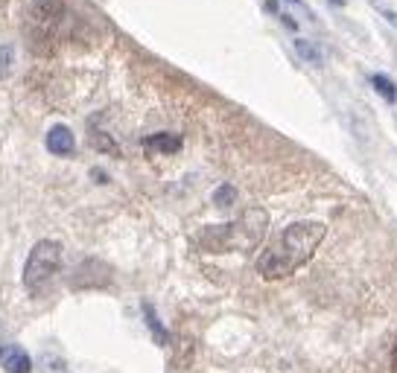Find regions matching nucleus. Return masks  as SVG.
Here are the masks:
<instances>
[{
	"label": "nucleus",
	"mask_w": 397,
	"mask_h": 373,
	"mask_svg": "<svg viewBox=\"0 0 397 373\" xmlns=\"http://www.w3.org/2000/svg\"><path fill=\"white\" fill-rule=\"evenodd\" d=\"M58 268H62V245L56 239H41L29 248L26 263H24V289L29 295H41L50 289Z\"/></svg>",
	"instance_id": "20e7f679"
},
{
	"label": "nucleus",
	"mask_w": 397,
	"mask_h": 373,
	"mask_svg": "<svg viewBox=\"0 0 397 373\" xmlns=\"http://www.w3.org/2000/svg\"><path fill=\"white\" fill-rule=\"evenodd\" d=\"M6 4H9V0H0V12H4V9H6Z\"/></svg>",
	"instance_id": "4468645a"
},
{
	"label": "nucleus",
	"mask_w": 397,
	"mask_h": 373,
	"mask_svg": "<svg viewBox=\"0 0 397 373\" xmlns=\"http://www.w3.org/2000/svg\"><path fill=\"white\" fill-rule=\"evenodd\" d=\"M391 373H397V345H394V353H391Z\"/></svg>",
	"instance_id": "ddd939ff"
},
{
	"label": "nucleus",
	"mask_w": 397,
	"mask_h": 373,
	"mask_svg": "<svg viewBox=\"0 0 397 373\" xmlns=\"http://www.w3.org/2000/svg\"><path fill=\"white\" fill-rule=\"evenodd\" d=\"M213 201H217L220 207H231L237 201V190H234L231 184H222L220 190H217V196H213Z\"/></svg>",
	"instance_id": "9d476101"
},
{
	"label": "nucleus",
	"mask_w": 397,
	"mask_h": 373,
	"mask_svg": "<svg viewBox=\"0 0 397 373\" xmlns=\"http://www.w3.org/2000/svg\"><path fill=\"white\" fill-rule=\"evenodd\" d=\"M269 228V216L260 207H252L246 213H239L234 222L225 225H210L205 231H199L196 242L205 248V251L213 254H249L263 242Z\"/></svg>",
	"instance_id": "f03ea898"
},
{
	"label": "nucleus",
	"mask_w": 397,
	"mask_h": 373,
	"mask_svg": "<svg viewBox=\"0 0 397 373\" xmlns=\"http://www.w3.org/2000/svg\"><path fill=\"white\" fill-rule=\"evenodd\" d=\"M324 233H327V228L321 222H313V219L287 225L257 257V274L266 280H284V277L295 274L316 254V248L321 245Z\"/></svg>",
	"instance_id": "f257e3e1"
},
{
	"label": "nucleus",
	"mask_w": 397,
	"mask_h": 373,
	"mask_svg": "<svg viewBox=\"0 0 397 373\" xmlns=\"http://www.w3.org/2000/svg\"><path fill=\"white\" fill-rule=\"evenodd\" d=\"M0 335H4V324H0Z\"/></svg>",
	"instance_id": "2eb2a0df"
},
{
	"label": "nucleus",
	"mask_w": 397,
	"mask_h": 373,
	"mask_svg": "<svg viewBox=\"0 0 397 373\" xmlns=\"http://www.w3.org/2000/svg\"><path fill=\"white\" fill-rule=\"evenodd\" d=\"M143 315H146V321H149V327H152V335H155L158 345H167V332H164V324L155 318V309L146 303V306H143Z\"/></svg>",
	"instance_id": "6e6552de"
},
{
	"label": "nucleus",
	"mask_w": 397,
	"mask_h": 373,
	"mask_svg": "<svg viewBox=\"0 0 397 373\" xmlns=\"http://www.w3.org/2000/svg\"><path fill=\"white\" fill-rule=\"evenodd\" d=\"M12 68V47H0V79H4Z\"/></svg>",
	"instance_id": "9b49d317"
},
{
	"label": "nucleus",
	"mask_w": 397,
	"mask_h": 373,
	"mask_svg": "<svg viewBox=\"0 0 397 373\" xmlns=\"http://www.w3.org/2000/svg\"><path fill=\"white\" fill-rule=\"evenodd\" d=\"M178 146H181V137L178 135H152V137L143 140V149L149 154H155V152L170 154V152H178Z\"/></svg>",
	"instance_id": "0eeeda50"
},
{
	"label": "nucleus",
	"mask_w": 397,
	"mask_h": 373,
	"mask_svg": "<svg viewBox=\"0 0 397 373\" xmlns=\"http://www.w3.org/2000/svg\"><path fill=\"white\" fill-rule=\"evenodd\" d=\"M371 85H374V90H377V93H383V97H386L388 103H394V100H397V88H394V82H391V79H386V76H371Z\"/></svg>",
	"instance_id": "1a4fd4ad"
},
{
	"label": "nucleus",
	"mask_w": 397,
	"mask_h": 373,
	"mask_svg": "<svg viewBox=\"0 0 397 373\" xmlns=\"http://www.w3.org/2000/svg\"><path fill=\"white\" fill-rule=\"evenodd\" d=\"M0 367L6 373H33V359L21 347H0Z\"/></svg>",
	"instance_id": "423d86ee"
},
{
	"label": "nucleus",
	"mask_w": 397,
	"mask_h": 373,
	"mask_svg": "<svg viewBox=\"0 0 397 373\" xmlns=\"http://www.w3.org/2000/svg\"><path fill=\"white\" fill-rule=\"evenodd\" d=\"M47 149L53 152V154H58V158H68V154H73L76 152V137H73V132L68 129V126H53L50 132H47Z\"/></svg>",
	"instance_id": "39448f33"
},
{
	"label": "nucleus",
	"mask_w": 397,
	"mask_h": 373,
	"mask_svg": "<svg viewBox=\"0 0 397 373\" xmlns=\"http://www.w3.org/2000/svg\"><path fill=\"white\" fill-rule=\"evenodd\" d=\"M295 47H298V53H301V56H304V58H310V61H316V65H319V61H321V58H319V53H316V47H313V44H307V41H298V44H295Z\"/></svg>",
	"instance_id": "f8f14e48"
},
{
	"label": "nucleus",
	"mask_w": 397,
	"mask_h": 373,
	"mask_svg": "<svg viewBox=\"0 0 397 373\" xmlns=\"http://www.w3.org/2000/svg\"><path fill=\"white\" fill-rule=\"evenodd\" d=\"M73 15L65 0H29L26 41L36 53H56L73 33Z\"/></svg>",
	"instance_id": "7ed1b4c3"
}]
</instances>
